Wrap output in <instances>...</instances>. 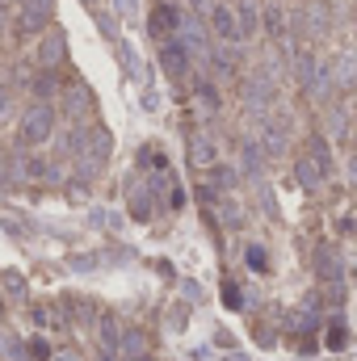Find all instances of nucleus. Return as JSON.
Masks as SVG:
<instances>
[{"mask_svg":"<svg viewBox=\"0 0 357 361\" xmlns=\"http://www.w3.org/2000/svg\"><path fill=\"white\" fill-rule=\"evenodd\" d=\"M244 257H248V265H253L257 273H269V257H265V248H261V244H253Z\"/></svg>","mask_w":357,"mask_h":361,"instance_id":"a211bd4d","label":"nucleus"},{"mask_svg":"<svg viewBox=\"0 0 357 361\" xmlns=\"http://www.w3.org/2000/svg\"><path fill=\"white\" fill-rule=\"evenodd\" d=\"M210 30H214V38H219V42H227V47L244 42L236 8H231V4H223V0H214V4H210Z\"/></svg>","mask_w":357,"mask_h":361,"instance_id":"7ed1b4c3","label":"nucleus"},{"mask_svg":"<svg viewBox=\"0 0 357 361\" xmlns=\"http://www.w3.org/2000/svg\"><path fill=\"white\" fill-rule=\"evenodd\" d=\"M244 169L261 173V143H244Z\"/></svg>","mask_w":357,"mask_h":361,"instance_id":"f3484780","label":"nucleus"},{"mask_svg":"<svg viewBox=\"0 0 357 361\" xmlns=\"http://www.w3.org/2000/svg\"><path fill=\"white\" fill-rule=\"evenodd\" d=\"M51 135H55V109L51 105H30L21 114V126H17L21 147H42Z\"/></svg>","mask_w":357,"mask_h":361,"instance_id":"f257e3e1","label":"nucleus"},{"mask_svg":"<svg viewBox=\"0 0 357 361\" xmlns=\"http://www.w3.org/2000/svg\"><path fill=\"white\" fill-rule=\"evenodd\" d=\"M34 92H38V97H47V92H55V72H42V76L34 80Z\"/></svg>","mask_w":357,"mask_h":361,"instance_id":"412c9836","label":"nucleus"},{"mask_svg":"<svg viewBox=\"0 0 357 361\" xmlns=\"http://www.w3.org/2000/svg\"><path fill=\"white\" fill-rule=\"evenodd\" d=\"M63 55H68V47H63V34H51V38H42V51H38V59H42L47 68L63 63Z\"/></svg>","mask_w":357,"mask_h":361,"instance_id":"6e6552de","label":"nucleus"},{"mask_svg":"<svg viewBox=\"0 0 357 361\" xmlns=\"http://www.w3.org/2000/svg\"><path fill=\"white\" fill-rule=\"evenodd\" d=\"M63 307L72 311V319H76V324H89V319H92V298H68Z\"/></svg>","mask_w":357,"mask_h":361,"instance_id":"f8f14e48","label":"nucleus"},{"mask_svg":"<svg viewBox=\"0 0 357 361\" xmlns=\"http://www.w3.org/2000/svg\"><path fill=\"white\" fill-rule=\"evenodd\" d=\"M160 63H164V72L169 76H177V80H185V72H189V47L185 42H164L160 47Z\"/></svg>","mask_w":357,"mask_h":361,"instance_id":"39448f33","label":"nucleus"},{"mask_svg":"<svg viewBox=\"0 0 357 361\" xmlns=\"http://www.w3.org/2000/svg\"><path fill=\"white\" fill-rule=\"evenodd\" d=\"M345 345H349V328L341 319H332L328 324V349H345Z\"/></svg>","mask_w":357,"mask_h":361,"instance_id":"dca6fc26","label":"nucleus"},{"mask_svg":"<svg viewBox=\"0 0 357 361\" xmlns=\"http://www.w3.org/2000/svg\"><path fill=\"white\" fill-rule=\"evenodd\" d=\"M223 307H231V311H236V307H244V302H240V286H236V281H223Z\"/></svg>","mask_w":357,"mask_h":361,"instance_id":"6ab92c4d","label":"nucleus"},{"mask_svg":"<svg viewBox=\"0 0 357 361\" xmlns=\"http://www.w3.org/2000/svg\"><path fill=\"white\" fill-rule=\"evenodd\" d=\"M189 160H193L198 169H214V164H219V147L210 143V135H202V130L189 135Z\"/></svg>","mask_w":357,"mask_h":361,"instance_id":"423d86ee","label":"nucleus"},{"mask_svg":"<svg viewBox=\"0 0 357 361\" xmlns=\"http://www.w3.org/2000/svg\"><path fill=\"white\" fill-rule=\"evenodd\" d=\"M147 25H152V34H156L160 42H173V34H181V25H185V17H181L177 0H156V4H152V17H147Z\"/></svg>","mask_w":357,"mask_h":361,"instance_id":"f03ea898","label":"nucleus"},{"mask_svg":"<svg viewBox=\"0 0 357 361\" xmlns=\"http://www.w3.org/2000/svg\"><path fill=\"white\" fill-rule=\"evenodd\" d=\"M236 17H240V34H244V38H253V34L261 30V8H257L253 0H240V4H236Z\"/></svg>","mask_w":357,"mask_h":361,"instance_id":"0eeeda50","label":"nucleus"},{"mask_svg":"<svg viewBox=\"0 0 357 361\" xmlns=\"http://www.w3.org/2000/svg\"><path fill=\"white\" fill-rule=\"evenodd\" d=\"M51 361H85V357H80L76 349H59V353H55V357H51Z\"/></svg>","mask_w":357,"mask_h":361,"instance_id":"393cba45","label":"nucleus"},{"mask_svg":"<svg viewBox=\"0 0 357 361\" xmlns=\"http://www.w3.org/2000/svg\"><path fill=\"white\" fill-rule=\"evenodd\" d=\"M4 290H8L13 298H25V281H21L17 273H8V277H4Z\"/></svg>","mask_w":357,"mask_h":361,"instance_id":"4be33fe9","label":"nucleus"},{"mask_svg":"<svg viewBox=\"0 0 357 361\" xmlns=\"http://www.w3.org/2000/svg\"><path fill=\"white\" fill-rule=\"evenodd\" d=\"M265 25H269V34H273V38H282V13H277V8H269Z\"/></svg>","mask_w":357,"mask_h":361,"instance_id":"5701e85b","label":"nucleus"},{"mask_svg":"<svg viewBox=\"0 0 357 361\" xmlns=\"http://www.w3.org/2000/svg\"><path fill=\"white\" fill-rule=\"evenodd\" d=\"M68 109H72V118H80V114L89 109V92L80 89V85H72V89H68Z\"/></svg>","mask_w":357,"mask_h":361,"instance_id":"4468645a","label":"nucleus"},{"mask_svg":"<svg viewBox=\"0 0 357 361\" xmlns=\"http://www.w3.org/2000/svg\"><path fill=\"white\" fill-rule=\"evenodd\" d=\"M193 92H198V101H202L206 109H219V89H214L206 76H198V80H193Z\"/></svg>","mask_w":357,"mask_h":361,"instance_id":"9b49d317","label":"nucleus"},{"mask_svg":"<svg viewBox=\"0 0 357 361\" xmlns=\"http://www.w3.org/2000/svg\"><path fill=\"white\" fill-rule=\"evenodd\" d=\"M34 319L42 324V328H63L68 319L59 315V307H34Z\"/></svg>","mask_w":357,"mask_h":361,"instance_id":"ddd939ff","label":"nucleus"},{"mask_svg":"<svg viewBox=\"0 0 357 361\" xmlns=\"http://www.w3.org/2000/svg\"><path fill=\"white\" fill-rule=\"evenodd\" d=\"M294 177H298V185H303V189H320L324 173H320V164H315L311 156H303V160L294 164Z\"/></svg>","mask_w":357,"mask_h":361,"instance_id":"1a4fd4ad","label":"nucleus"},{"mask_svg":"<svg viewBox=\"0 0 357 361\" xmlns=\"http://www.w3.org/2000/svg\"><path fill=\"white\" fill-rule=\"evenodd\" d=\"M214 345H223V349H236V336H231V332H214Z\"/></svg>","mask_w":357,"mask_h":361,"instance_id":"b1692460","label":"nucleus"},{"mask_svg":"<svg viewBox=\"0 0 357 361\" xmlns=\"http://www.w3.org/2000/svg\"><path fill=\"white\" fill-rule=\"evenodd\" d=\"M219 210H223V223H227V227H240V223H244V210L236 206V197H223Z\"/></svg>","mask_w":357,"mask_h":361,"instance_id":"2eb2a0df","label":"nucleus"},{"mask_svg":"<svg viewBox=\"0 0 357 361\" xmlns=\"http://www.w3.org/2000/svg\"><path fill=\"white\" fill-rule=\"evenodd\" d=\"M51 13H55V0H21V13H17V30L30 38L38 30L51 25Z\"/></svg>","mask_w":357,"mask_h":361,"instance_id":"20e7f679","label":"nucleus"},{"mask_svg":"<svg viewBox=\"0 0 357 361\" xmlns=\"http://www.w3.org/2000/svg\"><path fill=\"white\" fill-rule=\"evenodd\" d=\"M214 185H219V189H231V185H236V173H231L227 164H214Z\"/></svg>","mask_w":357,"mask_h":361,"instance_id":"aec40b11","label":"nucleus"},{"mask_svg":"<svg viewBox=\"0 0 357 361\" xmlns=\"http://www.w3.org/2000/svg\"><path fill=\"white\" fill-rule=\"evenodd\" d=\"M4 311H8V307H4V294H0V315H4Z\"/></svg>","mask_w":357,"mask_h":361,"instance_id":"a878e982","label":"nucleus"},{"mask_svg":"<svg viewBox=\"0 0 357 361\" xmlns=\"http://www.w3.org/2000/svg\"><path fill=\"white\" fill-rule=\"evenodd\" d=\"M311 160L320 164V173H324V177L332 173V152H328V143H324V135H311Z\"/></svg>","mask_w":357,"mask_h":361,"instance_id":"9d476101","label":"nucleus"}]
</instances>
